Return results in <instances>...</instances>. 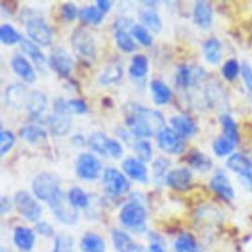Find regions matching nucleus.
Segmentation results:
<instances>
[{"instance_id": "nucleus-25", "label": "nucleus", "mask_w": 252, "mask_h": 252, "mask_svg": "<svg viewBox=\"0 0 252 252\" xmlns=\"http://www.w3.org/2000/svg\"><path fill=\"white\" fill-rule=\"evenodd\" d=\"M151 90L153 94V98L157 104H164L171 97V91L160 80H153L151 83Z\"/></svg>"}, {"instance_id": "nucleus-53", "label": "nucleus", "mask_w": 252, "mask_h": 252, "mask_svg": "<svg viewBox=\"0 0 252 252\" xmlns=\"http://www.w3.org/2000/svg\"><path fill=\"white\" fill-rule=\"evenodd\" d=\"M150 252H164L163 248L158 243H152L149 248Z\"/></svg>"}, {"instance_id": "nucleus-9", "label": "nucleus", "mask_w": 252, "mask_h": 252, "mask_svg": "<svg viewBox=\"0 0 252 252\" xmlns=\"http://www.w3.org/2000/svg\"><path fill=\"white\" fill-rule=\"evenodd\" d=\"M102 183L105 190L112 195H121L128 191L130 187L125 175L113 167H108L104 170Z\"/></svg>"}, {"instance_id": "nucleus-37", "label": "nucleus", "mask_w": 252, "mask_h": 252, "mask_svg": "<svg viewBox=\"0 0 252 252\" xmlns=\"http://www.w3.org/2000/svg\"><path fill=\"white\" fill-rule=\"evenodd\" d=\"M0 39L5 44H14L20 42L22 37L12 26L4 24L0 28Z\"/></svg>"}, {"instance_id": "nucleus-23", "label": "nucleus", "mask_w": 252, "mask_h": 252, "mask_svg": "<svg viewBox=\"0 0 252 252\" xmlns=\"http://www.w3.org/2000/svg\"><path fill=\"white\" fill-rule=\"evenodd\" d=\"M46 104H47L46 96L38 91H33L32 93L30 94L26 105L31 115L38 116L45 109Z\"/></svg>"}, {"instance_id": "nucleus-11", "label": "nucleus", "mask_w": 252, "mask_h": 252, "mask_svg": "<svg viewBox=\"0 0 252 252\" xmlns=\"http://www.w3.org/2000/svg\"><path fill=\"white\" fill-rule=\"evenodd\" d=\"M182 137L179 136L173 129L163 127L157 136L158 147L168 154H179L183 151L184 144Z\"/></svg>"}, {"instance_id": "nucleus-34", "label": "nucleus", "mask_w": 252, "mask_h": 252, "mask_svg": "<svg viewBox=\"0 0 252 252\" xmlns=\"http://www.w3.org/2000/svg\"><path fill=\"white\" fill-rule=\"evenodd\" d=\"M122 74L123 71L119 65H110L103 71L99 78V81L103 85L112 84L114 82L119 81L122 77Z\"/></svg>"}, {"instance_id": "nucleus-51", "label": "nucleus", "mask_w": 252, "mask_h": 252, "mask_svg": "<svg viewBox=\"0 0 252 252\" xmlns=\"http://www.w3.org/2000/svg\"><path fill=\"white\" fill-rule=\"evenodd\" d=\"M36 230L40 234L45 235V236H50L53 233L51 225L49 223H46V222H38L36 224Z\"/></svg>"}, {"instance_id": "nucleus-19", "label": "nucleus", "mask_w": 252, "mask_h": 252, "mask_svg": "<svg viewBox=\"0 0 252 252\" xmlns=\"http://www.w3.org/2000/svg\"><path fill=\"white\" fill-rule=\"evenodd\" d=\"M29 95L27 89L22 84L11 85L6 90V99L14 107H21L27 104Z\"/></svg>"}, {"instance_id": "nucleus-20", "label": "nucleus", "mask_w": 252, "mask_h": 252, "mask_svg": "<svg viewBox=\"0 0 252 252\" xmlns=\"http://www.w3.org/2000/svg\"><path fill=\"white\" fill-rule=\"evenodd\" d=\"M11 65L13 70L27 82H33L35 80V73L30 62L21 55H15L12 58Z\"/></svg>"}, {"instance_id": "nucleus-14", "label": "nucleus", "mask_w": 252, "mask_h": 252, "mask_svg": "<svg viewBox=\"0 0 252 252\" xmlns=\"http://www.w3.org/2000/svg\"><path fill=\"white\" fill-rule=\"evenodd\" d=\"M226 165L252 185V162L248 158L241 154H233L227 158Z\"/></svg>"}, {"instance_id": "nucleus-33", "label": "nucleus", "mask_w": 252, "mask_h": 252, "mask_svg": "<svg viewBox=\"0 0 252 252\" xmlns=\"http://www.w3.org/2000/svg\"><path fill=\"white\" fill-rule=\"evenodd\" d=\"M220 122L223 129V136L227 139L231 140L233 143H237L238 141V131L237 126L234 120L228 115H222L220 118Z\"/></svg>"}, {"instance_id": "nucleus-26", "label": "nucleus", "mask_w": 252, "mask_h": 252, "mask_svg": "<svg viewBox=\"0 0 252 252\" xmlns=\"http://www.w3.org/2000/svg\"><path fill=\"white\" fill-rule=\"evenodd\" d=\"M139 19L142 24L151 31L158 32L161 29V21L158 14L152 9H143L139 12Z\"/></svg>"}, {"instance_id": "nucleus-30", "label": "nucleus", "mask_w": 252, "mask_h": 252, "mask_svg": "<svg viewBox=\"0 0 252 252\" xmlns=\"http://www.w3.org/2000/svg\"><path fill=\"white\" fill-rule=\"evenodd\" d=\"M148 68L149 63L147 57L143 54H137L132 58L129 73L134 78H141L147 74Z\"/></svg>"}, {"instance_id": "nucleus-43", "label": "nucleus", "mask_w": 252, "mask_h": 252, "mask_svg": "<svg viewBox=\"0 0 252 252\" xmlns=\"http://www.w3.org/2000/svg\"><path fill=\"white\" fill-rule=\"evenodd\" d=\"M222 75L227 80H233L237 77L240 67L238 62L235 59H229L227 60L223 66H222Z\"/></svg>"}, {"instance_id": "nucleus-5", "label": "nucleus", "mask_w": 252, "mask_h": 252, "mask_svg": "<svg viewBox=\"0 0 252 252\" xmlns=\"http://www.w3.org/2000/svg\"><path fill=\"white\" fill-rule=\"evenodd\" d=\"M72 44L78 55L87 60L95 57V42L94 36L84 29H77L72 34Z\"/></svg>"}, {"instance_id": "nucleus-1", "label": "nucleus", "mask_w": 252, "mask_h": 252, "mask_svg": "<svg viewBox=\"0 0 252 252\" xmlns=\"http://www.w3.org/2000/svg\"><path fill=\"white\" fill-rule=\"evenodd\" d=\"M125 121L132 134L138 137H151L164 125L163 117L158 111L138 103L126 106Z\"/></svg>"}, {"instance_id": "nucleus-24", "label": "nucleus", "mask_w": 252, "mask_h": 252, "mask_svg": "<svg viewBox=\"0 0 252 252\" xmlns=\"http://www.w3.org/2000/svg\"><path fill=\"white\" fill-rule=\"evenodd\" d=\"M21 47L24 50L25 53H27L35 63V65L37 66L38 69H42L45 65V57L43 55V53L40 51V49L30 39L27 38H23L20 41Z\"/></svg>"}, {"instance_id": "nucleus-47", "label": "nucleus", "mask_w": 252, "mask_h": 252, "mask_svg": "<svg viewBox=\"0 0 252 252\" xmlns=\"http://www.w3.org/2000/svg\"><path fill=\"white\" fill-rule=\"evenodd\" d=\"M113 241L116 248L119 250L129 249L132 245V241L130 237L123 231H119V230H116L113 232Z\"/></svg>"}, {"instance_id": "nucleus-7", "label": "nucleus", "mask_w": 252, "mask_h": 252, "mask_svg": "<svg viewBox=\"0 0 252 252\" xmlns=\"http://www.w3.org/2000/svg\"><path fill=\"white\" fill-rule=\"evenodd\" d=\"M15 204L19 213L30 221H36L41 215L38 203L26 191H19L15 195Z\"/></svg>"}, {"instance_id": "nucleus-35", "label": "nucleus", "mask_w": 252, "mask_h": 252, "mask_svg": "<svg viewBox=\"0 0 252 252\" xmlns=\"http://www.w3.org/2000/svg\"><path fill=\"white\" fill-rule=\"evenodd\" d=\"M234 144L231 140L227 139L226 137H219L214 141L213 149L217 156L223 157L230 154L234 148Z\"/></svg>"}, {"instance_id": "nucleus-15", "label": "nucleus", "mask_w": 252, "mask_h": 252, "mask_svg": "<svg viewBox=\"0 0 252 252\" xmlns=\"http://www.w3.org/2000/svg\"><path fill=\"white\" fill-rule=\"evenodd\" d=\"M165 181L171 188L178 191H184L190 186L191 173L185 167L175 168L166 174Z\"/></svg>"}, {"instance_id": "nucleus-13", "label": "nucleus", "mask_w": 252, "mask_h": 252, "mask_svg": "<svg viewBox=\"0 0 252 252\" xmlns=\"http://www.w3.org/2000/svg\"><path fill=\"white\" fill-rule=\"evenodd\" d=\"M49 65L61 76H67L72 70L73 60L65 49L56 47L49 56Z\"/></svg>"}, {"instance_id": "nucleus-36", "label": "nucleus", "mask_w": 252, "mask_h": 252, "mask_svg": "<svg viewBox=\"0 0 252 252\" xmlns=\"http://www.w3.org/2000/svg\"><path fill=\"white\" fill-rule=\"evenodd\" d=\"M68 200L74 208H85L89 204L87 194L79 187L72 188L68 193Z\"/></svg>"}, {"instance_id": "nucleus-52", "label": "nucleus", "mask_w": 252, "mask_h": 252, "mask_svg": "<svg viewBox=\"0 0 252 252\" xmlns=\"http://www.w3.org/2000/svg\"><path fill=\"white\" fill-rule=\"evenodd\" d=\"M111 2L107 1V0H98L96 1V7L101 11V12H105L107 11L110 7H111Z\"/></svg>"}, {"instance_id": "nucleus-18", "label": "nucleus", "mask_w": 252, "mask_h": 252, "mask_svg": "<svg viewBox=\"0 0 252 252\" xmlns=\"http://www.w3.org/2000/svg\"><path fill=\"white\" fill-rule=\"evenodd\" d=\"M210 186L213 191H215L223 199L230 200L234 196V191L231 184L229 183V180L224 174L220 172L214 175V177L211 179Z\"/></svg>"}, {"instance_id": "nucleus-45", "label": "nucleus", "mask_w": 252, "mask_h": 252, "mask_svg": "<svg viewBox=\"0 0 252 252\" xmlns=\"http://www.w3.org/2000/svg\"><path fill=\"white\" fill-rule=\"evenodd\" d=\"M192 81L191 70L188 66L182 65L178 68L176 72V83L180 87H187Z\"/></svg>"}, {"instance_id": "nucleus-17", "label": "nucleus", "mask_w": 252, "mask_h": 252, "mask_svg": "<svg viewBox=\"0 0 252 252\" xmlns=\"http://www.w3.org/2000/svg\"><path fill=\"white\" fill-rule=\"evenodd\" d=\"M194 22L201 28H208L212 24L213 20V9L210 3L206 1H198L193 10Z\"/></svg>"}, {"instance_id": "nucleus-40", "label": "nucleus", "mask_w": 252, "mask_h": 252, "mask_svg": "<svg viewBox=\"0 0 252 252\" xmlns=\"http://www.w3.org/2000/svg\"><path fill=\"white\" fill-rule=\"evenodd\" d=\"M132 34L135 36V38L141 42L144 45H151L153 43V37L151 33L148 32V30L143 25H134L131 29Z\"/></svg>"}, {"instance_id": "nucleus-48", "label": "nucleus", "mask_w": 252, "mask_h": 252, "mask_svg": "<svg viewBox=\"0 0 252 252\" xmlns=\"http://www.w3.org/2000/svg\"><path fill=\"white\" fill-rule=\"evenodd\" d=\"M61 13L64 19L68 21H72L78 16L79 10L73 3H65L61 7Z\"/></svg>"}, {"instance_id": "nucleus-41", "label": "nucleus", "mask_w": 252, "mask_h": 252, "mask_svg": "<svg viewBox=\"0 0 252 252\" xmlns=\"http://www.w3.org/2000/svg\"><path fill=\"white\" fill-rule=\"evenodd\" d=\"M134 150L137 154V157L142 161H148L152 158V146L150 142L146 140L138 141L134 144Z\"/></svg>"}, {"instance_id": "nucleus-38", "label": "nucleus", "mask_w": 252, "mask_h": 252, "mask_svg": "<svg viewBox=\"0 0 252 252\" xmlns=\"http://www.w3.org/2000/svg\"><path fill=\"white\" fill-rule=\"evenodd\" d=\"M115 40L118 47L126 52L133 51L136 47V44L132 37L123 30H117L115 32Z\"/></svg>"}, {"instance_id": "nucleus-39", "label": "nucleus", "mask_w": 252, "mask_h": 252, "mask_svg": "<svg viewBox=\"0 0 252 252\" xmlns=\"http://www.w3.org/2000/svg\"><path fill=\"white\" fill-rule=\"evenodd\" d=\"M188 163L192 167H194L198 170H202V171L208 170L212 165L210 158L201 153L191 154L188 157Z\"/></svg>"}, {"instance_id": "nucleus-22", "label": "nucleus", "mask_w": 252, "mask_h": 252, "mask_svg": "<svg viewBox=\"0 0 252 252\" xmlns=\"http://www.w3.org/2000/svg\"><path fill=\"white\" fill-rule=\"evenodd\" d=\"M14 241L16 245L25 251H29L32 248L34 243V234L32 229L28 227H17L14 233Z\"/></svg>"}, {"instance_id": "nucleus-21", "label": "nucleus", "mask_w": 252, "mask_h": 252, "mask_svg": "<svg viewBox=\"0 0 252 252\" xmlns=\"http://www.w3.org/2000/svg\"><path fill=\"white\" fill-rule=\"evenodd\" d=\"M173 130L181 137L192 136L196 132L194 121L185 115H176L170 119Z\"/></svg>"}, {"instance_id": "nucleus-50", "label": "nucleus", "mask_w": 252, "mask_h": 252, "mask_svg": "<svg viewBox=\"0 0 252 252\" xmlns=\"http://www.w3.org/2000/svg\"><path fill=\"white\" fill-rule=\"evenodd\" d=\"M241 74L244 80V83L252 96V69L248 64H243L241 67Z\"/></svg>"}, {"instance_id": "nucleus-8", "label": "nucleus", "mask_w": 252, "mask_h": 252, "mask_svg": "<svg viewBox=\"0 0 252 252\" xmlns=\"http://www.w3.org/2000/svg\"><path fill=\"white\" fill-rule=\"evenodd\" d=\"M101 170L100 161L92 154H81L76 162V173L82 179L93 180L98 177Z\"/></svg>"}, {"instance_id": "nucleus-46", "label": "nucleus", "mask_w": 252, "mask_h": 252, "mask_svg": "<svg viewBox=\"0 0 252 252\" xmlns=\"http://www.w3.org/2000/svg\"><path fill=\"white\" fill-rule=\"evenodd\" d=\"M170 162L168 159L165 158H158L154 164H153V170H154V176L155 179L159 181L165 176V172L169 166ZM166 177V176H165Z\"/></svg>"}, {"instance_id": "nucleus-29", "label": "nucleus", "mask_w": 252, "mask_h": 252, "mask_svg": "<svg viewBox=\"0 0 252 252\" xmlns=\"http://www.w3.org/2000/svg\"><path fill=\"white\" fill-rule=\"evenodd\" d=\"M81 248L84 252H104L103 240L94 233H87L81 242Z\"/></svg>"}, {"instance_id": "nucleus-3", "label": "nucleus", "mask_w": 252, "mask_h": 252, "mask_svg": "<svg viewBox=\"0 0 252 252\" xmlns=\"http://www.w3.org/2000/svg\"><path fill=\"white\" fill-rule=\"evenodd\" d=\"M53 215L62 222L71 224L78 219V213L60 188L47 201Z\"/></svg>"}, {"instance_id": "nucleus-2", "label": "nucleus", "mask_w": 252, "mask_h": 252, "mask_svg": "<svg viewBox=\"0 0 252 252\" xmlns=\"http://www.w3.org/2000/svg\"><path fill=\"white\" fill-rule=\"evenodd\" d=\"M70 112L67 102L62 98L54 101V112L47 119L49 129L54 135L62 136L69 132L72 126Z\"/></svg>"}, {"instance_id": "nucleus-10", "label": "nucleus", "mask_w": 252, "mask_h": 252, "mask_svg": "<svg viewBox=\"0 0 252 252\" xmlns=\"http://www.w3.org/2000/svg\"><path fill=\"white\" fill-rule=\"evenodd\" d=\"M27 33L32 41L39 45L46 46L51 43L52 33L50 28L40 18L30 19L27 23Z\"/></svg>"}, {"instance_id": "nucleus-32", "label": "nucleus", "mask_w": 252, "mask_h": 252, "mask_svg": "<svg viewBox=\"0 0 252 252\" xmlns=\"http://www.w3.org/2000/svg\"><path fill=\"white\" fill-rule=\"evenodd\" d=\"M177 252H197V244L194 237L189 233H182L175 242Z\"/></svg>"}, {"instance_id": "nucleus-44", "label": "nucleus", "mask_w": 252, "mask_h": 252, "mask_svg": "<svg viewBox=\"0 0 252 252\" xmlns=\"http://www.w3.org/2000/svg\"><path fill=\"white\" fill-rule=\"evenodd\" d=\"M15 136L11 131L2 130L0 133V154L3 156L14 145Z\"/></svg>"}, {"instance_id": "nucleus-4", "label": "nucleus", "mask_w": 252, "mask_h": 252, "mask_svg": "<svg viewBox=\"0 0 252 252\" xmlns=\"http://www.w3.org/2000/svg\"><path fill=\"white\" fill-rule=\"evenodd\" d=\"M88 144L93 151L104 157L118 158L123 153L121 145L103 133H93L89 138Z\"/></svg>"}, {"instance_id": "nucleus-12", "label": "nucleus", "mask_w": 252, "mask_h": 252, "mask_svg": "<svg viewBox=\"0 0 252 252\" xmlns=\"http://www.w3.org/2000/svg\"><path fill=\"white\" fill-rule=\"evenodd\" d=\"M146 210L137 202L127 203L121 210L120 220L129 227L140 226L146 220Z\"/></svg>"}, {"instance_id": "nucleus-27", "label": "nucleus", "mask_w": 252, "mask_h": 252, "mask_svg": "<svg viewBox=\"0 0 252 252\" xmlns=\"http://www.w3.org/2000/svg\"><path fill=\"white\" fill-rule=\"evenodd\" d=\"M103 12H101L96 6L90 5L82 7L79 10V18L83 23L91 24V25H97L101 22L103 18Z\"/></svg>"}, {"instance_id": "nucleus-16", "label": "nucleus", "mask_w": 252, "mask_h": 252, "mask_svg": "<svg viewBox=\"0 0 252 252\" xmlns=\"http://www.w3.org/2000/svg\"><path fill=\"white\" fill-rule=\"evenodd\" d=\"M122 167L125 173L130 176L132 179L139 182L148 181V172L147 168L144 165L143 161L135 158H127L122 162Z\"/></svg>"}, {"instance_id": "nucleus-28", "label": "nucleus", "mask_w": 252, "mask_h": 252, "mask_svg": "<svg viewBox=\"0 0 252 252\" xmlns=\"http://www.w3.org/2000/svg\"><path fill=\"white\" fill-rule=\"evenodd\" d=\"M204 54L210 63H218L221 58V44L217 38H209L204 43Z\"/></svg>"}, {"instance_id": "nucleus-31", "label": "nucleus", "mask_w": 252, "mask_h": 252, "mask_svg": "<svg viewBox=\"0 0 252 252\" xmlns=\"http://www.w3.org/2000/svg\"><path fill=\"white\" fill-rule=\"evenodd\" d=\"M20 135L25 140L29 141L30 143H35L38 140L46 138V132L37 126L30 125L22 128L20 130Z\"/></svg>"}, {"instance_id": "nucleus-49", "label": "nucleus", "mask_w": 252, "mask_h": 252, "mask_svg": "<svg viewBox=\"0 0 252 252\" xmlns=\"http://www.w3.org/2000/svg\"><path fill=\"white\" fill-rule=\"evenodd\" d=\"M67 104L70 111H73L76 113H84L87 111V104L82 99H79V98L70 99L67 101Z\"/></svg>"}, {"instance_id": "nucleus-6", "label": "nucleus", "mask_w": 252, "mask_h": 252, "mask_svg": "<svg viewBox=\"0 0 252 252\" xmlns=\"http://www.w3.org/2000/svg\"><path fill=\"white\" fill-rule=\"evenodd\" d=\"M59 189V179L51 173H40L32 181L34 195L45 202Z\"/></svg>"}, {"instance_id": "nucleus-42", "label": "nucleus", "mask_w": 252, "mask_h": 252, "mask_svg": "<svg viewBox=\"0 0 252 252\" xmlns=\"http://www.w3.org/2000/svg\"><path fill=\"white\" fill-rule=\"evenodd\" d=\"M53 252H73V241L69 235L60 234L55 239Z\"/></svg>"}]
</instances>
